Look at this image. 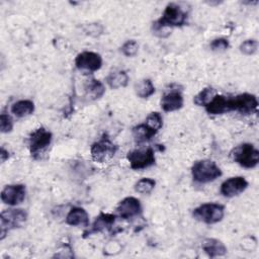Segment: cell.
<instances>
[{
  "label": "cell",
  "mask_w": 259,
  "mask_h": 259,
  "mask_svg": "<svg viewBox=\"0 0 259 259\" xmlns=\"http://www.w3.org/2000/svg\"><path fill=\"white\" fill-rule=\"evenodd\" d=\"M248 187V181L243 176H235L225 180L221 184V193L225 197H234L242 193Z\"/></svg>",
  "instance_id": "cell-13"
},
{
  "label": "cell",
  "mask_w": 259,
  "mask_h": 259,
  "mask_svg": "<svg viewBox=\"0 0 259 259\" xmlns=\"http://www.w3.org/2000/svg\"><path fill=\"white\" fill-rule=\"evenodd\" d=\"M187 19V12L177 3H169L164 9L162 16L153 23V30L159 35V32H168L169 27L182 26Z\"/></svg>",
  "instance_id": "cell-1"
},
{
  "label": "cell",
  "mask_w": 259,
  "mask_h": 259,
  "mask_svg": "<svg viewBox=\"0 0 259 259\" xmlns=\"http://www.w3.org/2000/svg\"><path fill=\"white\" fill-rule=\"evenodd\" d=\"M77 69L87 72H95L102 66V58L99 54L90 51H84L77 55L75 59Z\"/></svg>",
  "instance_id": "cell-11"
},
{
  "label": "cell",
  "mask_w": 259,
  "mask_h": 259,
  "mask_svg": "<svg viewBox=\"0 0 259 259\" xmlns=\"http://www.w3.org/2000/svg\"><path fill=\"white\" fill-rule=\"evenodd\" d=\"M201 248L210 258L224 256L227 253V247L225 246V244L222 241L213 238L204 239L202 241Z\"/></svg>",
  "instance_id": "cell-17"
},
{
  "label": "cell",
  "mask_w": 259,
  "mask_h": 259,
  "mask_svg": "<svg viewBox=\"0 0 259 259\" xmlns=\"http://www.w3.org/2000/svg\"><path fill=\"white\" fill-rule=\"evenodd\" d=\"M117 150L118 146L111 141L107 134L104 133L98 141L92 144L90 154L95 162L105 163L114 157Z\"/></svg>",
  "instance_id": "cell-4"
},
{
  "label": "cell",
  "mask_w": 259,
  "mask_h": 259,
  "mask_svg": "<svg viewBox=\"0 0 259 259\" xmlns=\"http://www.w3.org/2000/svg\"><path fill=\"white\" fill-rule=\"evenodd\" d=\"M231 159L240 166L252 169L258 165L259 151L250 143H244L235 147L230 153Z\"/></svg>",
  "instance_id": "cell-3"
},
{
  "label": "cell",
  "mask_w": 259,
  "mask_h": 259,
  "mask_svg": "<svg viewBox=\"0 0 259 259\" xmlns=\"http://www.w3.org/2000/svg\"><path fill=\"white\" fill-rule=\"evenodd\" d=\"M161 107L166 112L176 111L182 108L184 100L181 92L176 89H171L170 91L163 94L161 98Z\"/></svg>",
  "instance_id": "cell-14"
},
{
  "label": "cell",
  "mask_w": 259,
  "mask_h": 259,
  "mask_svg": "<svg viewBox=\"0 0 259 259\" xmlns=\"http://www.w3.org/2000/svg\"><path fill=\"white\" fill-rule=\"evenodd\" d=\"M214 95L215 90L212 87H205L194 96L193 102L198 106H205Z\"/></svg>",
  "instance_id": "cell-24"
},
{
  "label": "cell",
  "mask_w": 259,
  "mask_h": 259,
  "mask_svg": "<svg viewBox=\"0 0 259 259\" xmlns=\"http://www.w3.org/2000/svg\"><path fill=\"white\" fill-rule=\"evenodd\" d=\"M158 132L150 127L146 122L140 123L134 126L132 130V135L137 144H143V143L149 142L150 140H152V138H154V136Z\"/></svg>",
  "instance_id": "cell-19"
},
{
  "label": "cell",
  "mask_w": 259,
  "mask_h": 259,
  "mask_svg": "<svg viewBox=\"0 0 259 259\" xmlns=\"http://www.w3.org/2000/svg\"><path fill=\"white\" fill-rule=\"evenodd\" d=\"M139 50V44L135 39H128L126 40L120 48L121 53L125 57H134L137 55Z\"/></svg>",
  "instance_id": "cell-27"
},
{
  "label": "cell",
  "mask_w": 259,
  "mask_h": 259,
  "mask_svg": "<svg viewBox=\"0 0 259 259\" xmlns=\"http://www.w3.org/2000/svg\"><path fill=\"white\" fill-rule=\"evenodd\" d=\"M34 111V103L28 99H21L11 105V112L16 117H25Z\"/></svg>",
  "instance_id": "cell-21"
},
{
  "label": "cell",
  "mask_w": 259,
  "mask_h": 259,
  "mask_svg": "<svg viewBox=\"0 0 259 259\" xmlns=\"http://www.w3.org/2000/svg\"><path fill=\"white\" fill-rule=\"evenodd\" d=\"M229 46H230L229 40L224 38V37L214 38L209 44L210 50L214 51V52H224V51H226L229 48Z\"/></svg>",
  "instance_id": "cell-30"
},
{
  "label": "cell",
  "mask_w": 259,
  "mask_h": 259,
  "mask_svg": "<svg viewBox=\"0 0 259 259\" xmlns=\"http://www.w3.org/2000/svg\"><path fill=\"white\" fill-rule=\"evenodd\" d=\"M26 194L25 185L23 184H9L1 191V200L8 205H17L21 203Z\"/></svg>",
  "instance_id": "cell-12"
},
{
  "label": "cell",
  "mask_w": 259,
  "mask_h": 259,
  "mask_svg": "<svg viewBox=\"0 0 259 259\" xmlns=\"http://www.w3.org/2000/svg\"><path fill=\"white\" fill-rule=\"evenodd\" d=\"M228 99H229V97H226L225 95L215 94L210 99V101L204 106L205 111L208 114H212V115L224 114L226 112H229Z\"/></svg>",
  "instance_id": "cell-18"
},
{
  "label": "cell",
  "mask_w": 259,
  "mask_h": 259,
  "mask_svg": "<svg viewBox=\"0 0 259 259\" xmlns=\"http://www.w3.org/2000/svg\"><path fill=\"white\" fill-rule=\"evenodd\" d=\"M27 219V212L21 208H9L1 212V225L0 235L1 240L4 239L5 235L15 228H19L25 223Z\"/></svg>",
  "instance_id": "cell-8"
},
{
  "label": "cell",
  "mask_w": 259,
  "mask_h": 259,
  "mask_svg": "<svg viewBox=\"0 0 259 259\" xmlns=\"http://www.w3.org/2000/svg\"><path fill=\"white\" fill-rule=\"evenodd\" d=\"M191 175L197 183H208L222 176V170L214 161L198 160L191 167Z\"/></svg>",
  "instance_id": "cell-2"
},
{
  "label": "cell",
  "mask_w": 259,
  "mask_h": 259,
  "mask_svg": "<svg viewBox=\"0 0 259 259\" xmlns=\"http://www.w3.org/2000/svg\"><path fill=\"white\" fill-rule=\"evenodd\" d=\"M145 122L156 132H159L160 128L163 126V117L160 112L154 111L147 116Z\"/></svg>",
  "instance_id": "cell-26"
},
{
  "label": "cell",
  "mask_w": 259,
  "mask_h": 259,
  "mask_svg": "<svg viewBox=\"0 0 259 259\" xmlns=\"http://www.w3.org/2000/svg\"><path fill=\"white\" fill-rule=\"evenodd\" d=\"M130 166L134 170H142L155 164V152L151 147L144 149H135L126 154Z\"/></svg>",
  "instance_id": "cell-9"
},
{
  "label": "cell",
  "mask_w": 259,
  "mask_h": 259,
  "mask_svg": "<svg viewBox=\"0 0 259 259\" xmlns=\"http://www.w3.org/2000/svg\"><path fill=\"white\" fill-rule=\"evenodd\" d=\"M143 207L141 204V201L134 197V196H127L119 201L117 204L115 211L116 217L123 219V220H130L134 219L142 213Z\"/></svg>",
  "instance_id": "cell-10"
},
{
  "label": "cell",
  "mask_w": 259,
  "mask_h": 259,
  "mask_svg": "<svg viewBox=\"0 0 259 259\" xmlns=\"http://www.w3.org/2000/svg\"><path fill=\"white\" fill-rule=\"evenodd\" d=\"M13 128V119L11 116L5 112H2L0 115V130L1 133H9Z\"/></svg>",
  "instance_id": "cell-29"
},
{
  "label": "cell",
  "mask_w": 259,
  "mask_h": 259,
  "mask_svg": "<svg viewBox=\"0 0 259 259\" xmlns=\"http://www.w3.org/2000/svg\"><path fill=\"white\" fill-rule=\"evenodd\" d=\"M229 111H237L244 115L257 112L258 101L254 94L241 93L228 99Z\"/></svg>",
  "instance_id": "cell-7"
},
{
  "label": "cell",
  "mask_w": 259,
  "mask_h": 259,
  "mask_svg": "<svg viewBox=\"0 0 259 259\" xmlns=\"http://www.w3.org/2000/svg\"><path fill=\"white\" fill-rule=\"evenodd\" d=\"M105 92L104 85L94 78L88 80L85 84V93L86 96L91 100H96L103 96Z\"/></svg>",
  "instance_id": "cell-22"
},
{
  "label": "cell",
  "mask_w": 259,
  "mask_h": 259,
  "mask_svg": "<svg viewBox=\"0 0 259 259\" xmlns=\"http://www.w3.org/2000/svg\"><path fill=\"white\" fill-rule=\"evenodd\" d=\"M0 157H1V162H5V161L9 158V153H8V151H7V150H5L3 147L1 148Z\"/></svg>",
  "instance_id": "cell-31"
},
{
  "label": "cell",
  "mask_w": 259,
  "mask_h": 259,
  "mask_svg": "<svg viewBox=\"0 0 259 259\" xmlns=\"http://www.w3.org/2000/svg\"><path fill=\"white\" fill-rule=\"evenodd\" d=\"M66 224L73 227H89V215L87 211L80 206L72 207L67 217Z\"/></svg>",
  "instance_id": "cell-16"
},
{
  "label": "cell",
  "mask_w": 259,
  "mask_h": 259,
  "mask_svg": "<svg viewBox=\"0 0 259 259\" xmlns=\"http://www.w3.org/2000/svg\"><path fill=\"white\" fill-rule=\"evenodd\" d=\"M258 49V42L255 39H246L240 45V52L246 56L253 55Z\"/></svg>",
  "instance_id": "cell-28"
},
{
  "label": "cell",
  "mask_w": 259,
  "mask_h": 259,
  "mask_svg": "<svg viewBox=\"0 0 259 259\" xmlns=\"http://www.w3.org/2000/svg\"><path fill=\"white\" fill-rule=\"evenodd\" d=\"M156 186V181L152 178H142L135 184V190L141 194H149Z\"/></svg>",
  "instance_id": "cell-25"
},
{
  "label": "cell",
  "mask_w": 259,
  "mask_h": 259,
  "mask_svg": "<svg viewBox=\"0 0 259 259\" xmlns=\"http://www.w3.org/2000/svg\"><path fill=\"white\" fill-rule=\"evenodd\" d=\"M106 83L111 89H118L125 87L128 83V75L123 70L113 71L106 77Z\"/></svg>",
  "instance_id": "cell-20"
},
{
  "label": "cell",
  "mask_w": 259,
  "mask_h": 259,
  "mask_svg": "<svg viewBox=\"0 0 259 259\" xmlns=\"http://www.w3.org/2000/svg\"><path fill=\"white\" fill-rule=\"evenodd\" d=\"M115 219H116V214L100 212L98 217H96V219L94 220L90 230L84 232V238L94 233H100L105 230H110L115 223Z\"/></svg>",
  "instance_id": "cell-15"
},
{
  "label": "cell",
  "mask_w": 259,
  "mask_h": 259,
  "mask_svg": "<svg viewBox=\"0 0 259 259\" xmlns=\"http://www.w3.org/2000/svg\"><path fill=\"white\" fill-rule=\"evenodd\" d=\"M53 140V135L44 126L35 128L28 138V148L33 159H39L49 148Z\"/></svg>",
  "instance_id": "cell-6"
},
{
  "label": "cell",
  "mask_w": 259,
  "mask_h": 259,
  "mask_svg": "<svg viewBox=\"0 0 259 259\" xmlns=\"http://www.w3.org/2000/svg\"><path fill=\"white\" fill-rule=\"evenodd\" d=\"M192 215L198 222L207 225L217 224L221 222L225 215V206L214 202L202 203L193 209Z\"/></svg>",
  "instance_id": "cell-5"
},
{
  "label": "cell",
  "mask_w": 259,
  "mask_h": 259,
  "mask_svg": "<svg viewBox=\"0 0 259 259\" xmlns=\"http://www.w3.org/2000/svg\"><path fill=\"white\" fill-rule=\"evenodd\" d=\"M135 91L140 98H149L155 93V86L151 79H143L135 86Z\"/></svg>",
  "instance_id": "cell-23"
}]
</instances>
